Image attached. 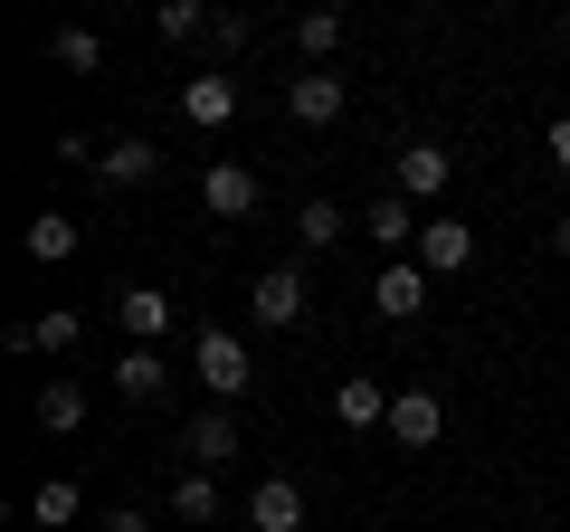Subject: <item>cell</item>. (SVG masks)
Masks as SVG:
<instances>
[{"label":"cell","instance_id":"cell-1","mask_svg":"<svg viewBox=\"0 0 570 532\" xmlns=\"http://www.w3.org/2000/svg\"><path fill=\"white\" fill-rule=\"evenodd\" d=\"M190 371L209 381V400H238L247 381H257V362H247V333H228V324H200V343H190Z\"/></svg>","mask_w":570,"mask_h":532},{"label":"cell","instance_id":"cell-2","mask_svg":"<svg viewBox=\"0 0 570 532\" xmlns=\"http://www.w3.org/2000/svg\"><path fill=\"white\" fill-rule=\"evenodd\" d=\"M448 437V400H438V381H400V400H390V447L428 456Z\"/></svg>","mask_w":570,"mask_h":532},{"label":"cell","instance_id":"cell-3","mask_svg":"<svg viewBox=\"0 0 570 532\" xmlns=\"http://www.w3.org/2000/svg\"><path fill=\"white\" fill-rule=\"evenodd\" d=\"M448 181H456V152H448V144H400L390 190H400L409 209H419V200H448Z\"/></svg>","mask_w":570,"mask_h":532},{"label":"cell","instance_id":"cell-4","mask_svg":"<svg viewBox=\"0 0 570 532\" xmlns=\"http://www.w3.org/2000/svg\"><path fill=\"white\" fill-rule=\"evenodd\" d=\"M247 324L257 333H295L305 324V276H295V266H266L257 286H247Z\"/></svg>","mask_w":570,"mask_h":532},{"label":"cell","instance_id":"cell-5","mask_svg":"<svg viewBox=\"0 0 570 532\" xmlns=\"http://www.w3.org/2000/svg\"><path fill=\"white\" fill-rule=\"evenodd\" d=\"M343 105H352V86L333 77V67H295V77H285V115L314 124V134H324V124H343Z\"/></svg>","mask_w":570,"mask_h":532},{"label":"cell","instance_id":"cell-6","mask_svg":"<svg viewBox=\"0 0 570 532\" xmlns=\"http://www.w3.org/2000/svg\"><path fill=\"white\" fill-rule=\"evenodd\" d=\"M428 286H438V276H428L419 257H390L381 286H371V314H381V324H419V314H428Z\"/></svg>","mask_w":570,"mask_h":532},{"label":"cell","instance_id":"cell-7","mask_svg":"<svg viewBox=\"0 0 570 532\" xmlns=\"http://www.w3.org/2000/svg\"><path fill=\"white\" fill-rule=\"evenodd\" d=\"M105 381H115V400H124V410H153V400L171 390V362H163V352H142V343H124Z\"/></svg>","mask_w":570,"mask_h":532},{"label":"cell","instance_id":"cell-8","mask_svg":"<svg viewBox=\"0 0 570 532\" xmlns=\"http://www.w3.org/2000/svg\"><path fill=\"white\" fill-rule=\"evenodd\" d=\"M247 532H305V485L295 475H257L247 485Z\"/></svg>","mask_w":570,"mask_h":532},{"label":"cell","instance_id":"cell-9","mask_svg":"<svg viewBox=\"0 0 570 532\" xmlns=\"http://www.w3.org/2000/svg\"><path fill=\"white\" fill-rule=\"evenodd\" d=\"M181 124H200V134H219V124H238V77H219V67H200V77H181Z\"/></svg>","mask_w":570,"mask_h":532},{"label":"cell","instance_id":"cell-10","mask_svg":"<svg viewBox=\"0 0 570 532\" xmlns=\"http://www.w3.org/2000/svg\"><path fill=\"white\" fill-rule=\"evenodd\" d=\"M419 266H428V276H466V266H475V228L438 209V219L419 228Z\"/></svg>","mask_w":570,"mask_h":532},{"label":"cell","instance_id":"cell-11","mask_svg":"<svg viewBox=\"0 0 570 532\" xmlns=\"http://www.w3.org/2000/svg\"><path fill=\"white\" fill-rule=\"evenodd\" d=\"M115 324H124V343L163 352V333H171V295H163V286H124V295H115Z\"/></svg>","mask_w":570,"mask_h":532},{"label":"cell","instance_id":"cell-12","mask_svg":"<svg viewBox=\"0 0 570 532\" xmlns=\"http://www.w3.org/2000/svg\"><path fill=\"white\" fill-rule=\"evenodd\" d=\"M153 171H163V152H153V134H115V144L96 152V181H105V190H142Z\"/></svg>","mask_w":570,"mask_h":532},{"label":"cell","instance_id":"cell-13","mask_svg":"<svg viewBox=\"0 0 570 532\" xmlns=\"http://www.w3.org/2000/svg\"><path fill=\"white\" fill-rule=\"evenodd\" d=\"M257 200H266V190H257V171H247V162H209L200 171V209H209V219H247Z\"/></svg>","mask_w":570,"mask_h":532},{"label":"cell","instance_id":"cell-14","mask_svg":"<svg viewBox=\"0 0 570 532\" xmlns=\"http://www.w3.org/2000/svg\"><path fill=\"white\" fill-rule=\"evenodd\" d=\"M171 513H181V523H200V532H219V523H228L219 475H209V466H181V475H171Z\"/></svg>","mask_w":570,"mask_h":532},{"label":"cell","instance_id":"cell-15","mask_svg":"<svg viewBox=\"0 0 570 532\" xmlns=\"http://www.w3.org/2000/svg\"><path fill=\"white\" fill-rule=\"evenodd\" d=\"M77 333H86V314L77 305H48V314H29V324H10V352H77Z\"/></svg>","mask_w":570,"mask_h":532},{"label":"cell","instance_id":"cell-16","mask_svg":"<svg viewBox=\"0 0 570 532\" xmlns=\"http://www.w3.org/2000/svg\"><path fill=\"white\" fill-rule=\"evenodd\" d=\"M390 400H400L390 381H333V418H343L352 437H362V428H390Z\"/></svg>","mask_w":570,"mask_h":532},{"label":"cell","instance_id":"cell-17","mask_svg":"<svg viewBox=\"0 0 570 532\" xmlns=\"http://www.w3.org/2000/svg\"><path fill=\"white\" fill-rule=\"evenodd\" d=\"M419 228H428V219L400 200V190H381V200L362 209V238H371V247H409V257H419Z\"/></svg>","mask_w":570,"mask_h":532},{"label":"cell","instance_id":"cell-18","mask_svg":"<svg viewBox=\"0 0 570 532\" xmlns=\"http://www.w3.org/2000/svg\"><path fill=\"white\" fill-rule=\"evenodd\" d=\"M181 447H190V456H200V466H209V475H219V466H228V456H238V418H228V410H219V400H209V410H200V418H190V437H181Z\"/></svg>","mask_w":570,"mask_h":532},{"label":"cell","instance_id":"cell-19","mask_svg":"<svg viewBox=\"0 0 570 532\" xmlns=\"http://www.w3.org/2000/svg\"><path fill=\"white\" fill-rule=\"evenodd\" d=\"M39 428L48 437H77L86 428V381H67V371H58V381H39Z\"/></svg>","mask_w":570,"mask_h":532},{"label":"cell","instance_id":"cell-20","mask_svg":"<svg viewBox=\"0 0 570 532\" xmlns=\"http://www.w3.org/2000/svg\"><path fill=\"white\" fill-rule=\"evenodd\" d=\"M343 238H352L343 200H324V190H314V200L295 209V247H314V257H324V247H343Z\"/></svg>","mask_w":570,"mask_h":532},{"label":"cell","instance_id":"cell-21","mask_svg":"<svg viewBox=\"0 0 570 532\" xmlns=\"http://www.w3.org/2000/svg\"><path fill=\"white\" fill-rule=\"evenodd\" d=\"M343 39H352L343 10H305V20H295V48H305V67H333V58H343Z\"/></svg>","mask_w":570,"mask_h":532},{"label":"cell","instance_id":"cell-22","mask_svg":"<svg viewBox=\"0 0 570 532\" xmlns=\"http://www.w3.org/2000/svg\"><path fill=\"white\" fill-rule=\"evenodd\" d=\"M77 238H86V228L77 219H67V209H39V219H29V257H39V266H67V257H77Z\"/></svg>","mask_w":570,"mask_h":532},{"label":"cell","instance_id":"cell-23","mask_svg":"<svg viewBox=\"0 0 570 532\" xmlns=\"http://www.w3.org/2000/svg\"><path fill=\"white\" fill-rule=\"evenodd\" d=\"M29 523H39V532H77L86 523V494L67 485V475H48V485L29 494Z\"/></svg>","mask_w":570,"mask_h":532},{"label":"cell","instance_id":"cell-24","mask_svg":"<svg viewBox=\"0 0 570 532\" xmlns=\"http://www.w3.org/2000/svg\"><path fill=\"white\" fill-rule=\"evenodd\" d=\"M48 58H58L67 77H96V67H105V39H96V29H58V39H48Z\"/></svg>","mask_w":570,"mask_h":532},{"label":"cell","instance_id":"cell-25","mask_svg":"<svg viewBox=\"0 0 570 532\" xmlns=\"http://www.w3.org/2000/svg\"><path fill=\"white\" fill-rule=\"evenodd\" d=\"M209 20H219V10H200V0H163V10H153V29H163V39H200Z\"/></svg>","mask_w":570,"mask_h":532},{"label":"cell","instance_id":"cell-26","mask_svg":"<svg viewBox=\"0 0 570 532\" xmlns=\"http://www.w3.org/2000/svg\"><path fill=\"white\" fill-rule=\"evenodd\" d=\"M247 39H257V20H247V10H219V20H209V48H219V58H238Z\"/></svg>","mask_w":570,"mask_h":532},{"label":"cell","instance_id":"cell-27","mask_svg":"<svg viewBox=\"0 0 570 532\" xmlns=\"http://www.w3.org/2000/svg\"><path fill=\"white\" fill-rule=\"evenodd\" d=\"M542 152H551V171H561V181H570V115H561V124H551V134H542Z\"/></svg>","mask_w":570,"mask_h":532},{"label":"cell","instance_id":"cell-28","mask_svg":"<svg viewBox=\"0 0 570 532\" xmlns=\"http://www.w3.org/2000/svg\"><path fill=\"white\" fill-rule=\"evenodd\" d=\"M96 532H153V523H142L134 504H115V513H96Z\"/></svg>","mask_w":570,"mask_h":532},{"label":"cell","instance_id":"cell-29","mask_svg":"<svg viewBox=\"0 0 570 532\" xmlns=\"http://www.w3.org/2000/svg\"><path fill=\"white\" fill-rule=\"evenodd\" d=\"M542 238H551V257H561V266H570V209H561V219H551V228H542Z\"/></svg>","mask_w":570,"mask_h":532}]
</instances>
